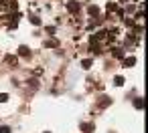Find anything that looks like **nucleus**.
I'll return each instance as SVG.
<instances>
[{
	"label": "nucleus",
	"instance_id": "obj_1",
	"mask_svg": "<svg viewBox=\"0 0 148 133\" xmlns=\"http://www.w3.org/2000/svg\"><path fill=\"white\" fill-rule=\"evenodd\" d=\"M79 8H81V4H79V2H75V0H73V2H67V10H69V12H73V14H75V12H79Z\"/></svg>",
	"mask_w": 148,
	"mask_h": 133
},
{
	"label": "nucleus",
	"instance_id": "obj_2",
	"mask_svg": "<svg viewBox=\"0 0 148 133\" xmlns=\"http://www.w3.org/2000/svg\"><path fill=\"white\" fill-rule=\"evenodd\" d=\"M93 129H95L93 123H81V131L83 133H93Z\"/></svg>",
	"mask_w": 148,
	"mask_h": 133
},
{
	"label": "nucleus",
	"instance_id": "obj_3",
	"mask_svg": "<svg viewBox=\"0 0 148 133\" xmlns=\"http://www.w3.org/2000/svg\"><path fill=\"white\" fill-rule=\"evenodd\" d=\"M122 63H124V67H134V65H136V59H134V57H124Z\"/></svg>",
	"mask_w": 148,
	"mask_h": 133
},
{
	"label": "nucleus",
	"instance_id": "obj_4",
	"mask_svg": "<svg viewBox=\"0 0 148 133\" xmlns=\"http://www.w3.org/2000/svg\"><path fill=\"white\" fill-rule=\"evenodd\" d=\"M114 57L116 59H124V49H114Z\"/></svg>",
	"mask_w": 148,
	"mask_h": 133
},
{
	"label": "nucleus",
	"instance_id": "obj_5",
	"mask_svg": "<svg viewBox=\"0 0 148 133\" xmlns=\"http://www.w3.org/2000/svg\"><path fill=\"white\" fill-rule=\"evenodd\" d=\"M114 85H116V87H122V85H124V77H122V75H118V77L114 79Z\"/></svg>",
	"mask_w": 148,
	"mask_h": 133
},
{
	"label": "nucleus",
	"instance_id": "obj_6",
	"mask_svg": "<svg viewBox=\"0 0 148 133\" xmlns=\"http://www.w3.org/2000/svg\"><path fill=\"white\" fill-rule=\"evenodd\" d=\"M18 55H23V57H29V47H18Z\"/></svg>",
	"mask_w": 148,
	"mask_h": 133
},
{
	"label": "nucleus",
	"instance_id": "obj_7",
	"mask_svg": "<svg viewBox=\"0 0 148 133\" xmlns=\"http://www.w3.org/2000/svg\"><path fill=\"white\" fill-rule=\"evenodd\" d=\"M108 105H112V99L103 95V97H101V107H108Z\"/></svg>",
	"mask_w": 148,
	"mask_h": 133
},
{
	"label": "nucleus",
	"instance_id": "obj_8",
	"mask_svg": "<svg viewBox=\"0 0 148 133\" xmlns=\"http://www.w3.org/2000/svg\"><path fill=\"white\" fill-rule=\"evenodd\" d=\"M134 107H136V109H142V107H144V103H142V99H140V97H138V99H134Z\"/></svg>",
	"mask_w": 148,
	"mask_h": 133
},
{
	"label": "nucleus",
	"instance_id": "obj_9",
	"mask_svg": "<svg viewBox=\"0 0 148 133\" xmlns=\"http://www.w3.org/2000/svg\"><path fill=\"white\" fill-rule=\"evenodd\" d=\"M87 12H89V14H97V12H99V8L93 4V6H89V8H87Z\"/></svg>",
	"mask_w": 148,
	"mask_h": 133
},
{
	"label": "nucleus",
	"instance_id": "obj_10",
	"mask_svg": "<svg viewBox=\"0 0 148 133\" xmlns=\"http://www.w3.org/2000/svg\"><path fill=\"white\" fill-rule=\"evenodd\" d=\"M81 67H83V69H89V67H91V59H85V61L81 63Z\"/></svg>",
	"mask_w": 148,
	"mask_h": 133
},
{
	"label": "nucleus",
	"instance_id": "obj_11",
	"mask_svg": "<svg viewBox=\"0 0 148 133\" xmlns=\"http://www.w3.org/2000/svg\"><path fill=\"white\" fill-rule=\"evenodd\" d=\"M8 101V95L6 93H0V103H6Z\"/></svg>",
	"mask_w": 148,
	"mask_h": 133
},
{
	"label": "nucleus",
	"instance_id": "obj_12",
	"mask_svg": "<svg viewBox=\"0 0 148 133\" xmlns=\"http://www.w3.org/2000/svg\"><path fill=\"white\" fill-rule=\"evenodd\" d=\"M0 133H10V127H6V125H2V127H0Z\"/></svg>",
	"mask_w": 148,
	"mask_h": 133
},
{
	"label": "nucleus",
	"instance_id": "obj_13",
	"mask_svg": "<svg viewBox=\"0 0 148 133\" xmlns=\"http://www.w3.org/2000/svg\"><path fill=\"white\" fill-rule=\"evenodd\" d=\"M31 22H33V24H37V26H39V24H41V18H37V16H33V18H31Z\"/></svg>",
	"mask_w": 148,
	"mask_h": 133
},
{
	"label": "nucleus",
	"instance_id": "obj_14",
	"mask_svg": "<svg viewBox=\"0 0 148 133\" xmlns=\"http://www.w3.org/2000/svg\"><path fill=\"white\" fill-rule=\"evenodd\" d=\"M114 8H116V4H114V2H110V4H108V12H114Z\"/></svg>",
	"mask_w": 148,
	"mask_h": 133
},
{
	"label": "nucleus",
	"instance_id": "obj_15",
	"mask_svg": "<svg viewBox=\"0 0 148 133\" xmlns=\"http://www.w3.org/2000/svg\"><path fill=\"white\" fill-rule=\"evenodd\" d=\"M45 133H49V131H45Z\"/></svg>",
	"mask_w": 148,
	"mask_h": 133
}]
</instances>
